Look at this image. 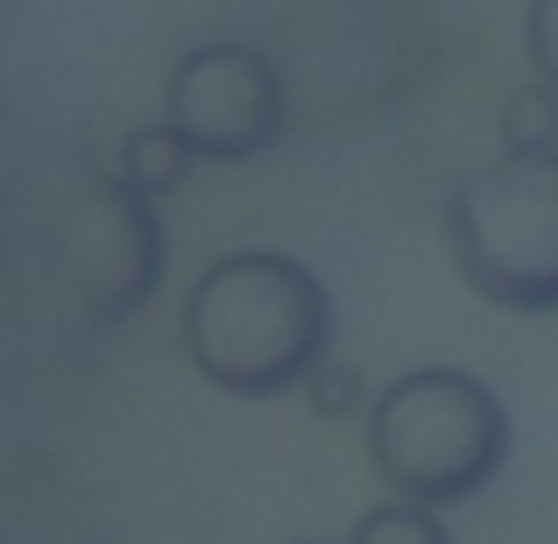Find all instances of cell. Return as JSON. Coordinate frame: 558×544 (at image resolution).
<instances>
[{
  "instance_id": "obj_2",
  "label": "cell",
  "mask_w": 558,
  "mask_h": 544,
  "mask_svg": "<svg viewBox=\"0 0 558 544\" xmlns=\"http://www.w3.org/2000/svg\"><path fill=\"white\" fill-rule=\"evenodd\" d=\"M509 403L466 367H410L368 410V460L403 503L452 509L509 467Z\"/></svg>"
},
{
  "instance_id": "obj_4",
  "label": "cell",
  "mask_w": 558,
  "mask_h": 544,
  "mask_svg": "<svg viewBox=\"0 0 558 544\" xmlns=\"http://www.w3.org/2000/svg\"><path fill=\"white\" fill-rule=\"evenodd\" d=\"M57 255L93 318H135L163 283L170 241L149 191H135L128 178H85L57 213Z\"/></svg>"
},
{
  "instance_id": "obj_10",
  "label": "cell",
  "mask_w": 558,
  "mask_h": 544,
  "mask_svg": "<svg viewBox=\"0 0 558 544\" xmlns=\"http://www.w3.org/2000/svg\"><path fill=\"white\" fill-rule=\"evenodd\" d=\"M304 389H312L318 418H354V410H361V396H368L354 367H332V361H318V375L304 382Z\"/></svg>"
},
{
  "instance_id": "obj_9",
  "label": "cell",
  "mask_w": 558,
  "mask_h": 544,
  "mask_svg": "<svg viewBox=\"0 0 558 544\" xmlns=\"http://www.w3.org/2000/svg\"><path fill=\"white\" fill-rule=\"evenodd\" d=\"M523 50H531V71L558 93V0H531V14H523Z\"/></svg>"
},
{
  "instance_id": "obj_6",
  "label": "cell",
  "mask_w": 558,
  "mask_h": 544,
  "mask_svg": "<svg viewBox=\"0 0 558 544\" xmlns=\"http://www.w3.org/2000/svg\"><path fill=\"white\" fill-rule=\"evenodd\" d=\"M191 164H198V149H191L170 121H156V128H135V135L121 142V170H113V178H128L135 191L163 198V191H178L191 178Z\"/></svg>"
},
{
  "instance_id": "obj_3",
  "label": "cell",
  "mask_w": 558,
  "mask_h": 544,
  "mask_svg": "<svg viewBox=\"0 0 558 544\" xmlns=\"http://www.w3.org/2000/svg\"><path fill=\"white\" fill-rule=\"evenodd\" d=\"M446 247L474 298L502 312H558V149L481 164L446 198Z\"/></svg>"
},
{
  "instance_id": "obj_5",
  "label": "cell",
  "mask_w": 558,
  "mask_h": 544,
  "mask_svg": "<svg viewBox=\"0 0 558 544\" xmlns=\"http://www.w3.org/2000/svg\"><path fill=\"white\" fill-rule=\"evenodd\" d=\"M170 128L205 164H255L290 121L283 71L247 43H198L170 64Z\"/></svg>"
},
{
  "instance_id": "obj_7",
  "label": "cell",
  "mask_w": 558,
  "mask_h": 544,
  "mask_svg": "<svg viewBox=\"0 0 558 544\" xmlns=\"http://www.w3.org/2000/svg\"><path fill=\"white\" fill-rule=\"evenodd\" d=\"M347 544H452V531H446V517H438L432 503H403V495H389L381 509H368V517L354 523Z\"/></svg>"
},
{
  "instance_id": "obj_1",
  "label": "cell",
  "mask_w": 558,
  "mask_h": 544,
  "mask_svg": "<svg viewBox=\"0 0 558 544\" xmlns=\"http://www.w3.org/2000/svg\"><path fill=\"white\" fill-rule=\"evenodd\" d=\"M178 340L213 389L241 396V403H269L318 375L332 340V298L298 255L241 247L191 283Z\"/></svg>"
},
{
  "instance_id": "obj_8",
  "label": "cell",
  "mask_w": 558,
  "mask_h": 544,
  "mask_svg": "<svg viewBox=\"0 0 558 544\" xmlns=\"http://www.w3.org/2000/svg\"><path fill=\"white\" fill-rule=\"evenodd\" d=\"M502 149H517V156L558 149V93H551L545 78L502 99Z\"/></svg>"
}]
</instances>
